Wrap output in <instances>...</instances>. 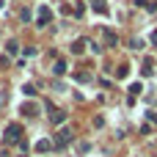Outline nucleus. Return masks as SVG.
<instances>
[{
    "label": "nucleus",
    "mask_w": 157,
    "mask_h": 157,
    "mask_svg": "<svg viewBox=\"0 0 157 157\" xmlns=\"http://www.w3.org/2000/svg\"><path fill=\"white\" fill-rule=\"evenodd\" d=\"M22 91H25V94H28V97H33V94H36V88H33V86H30V83H28V86H25V88H22Z\"/></svg>",
    "instance_id": "4468645a"
},
{
    "label": "nucleus",
    "mask_w": 157,
    "mask_h": 157,
    "mask_svg": "<svg viewBox=\"0 0 157 157\" xmlns=\"http://www.w3.org/2000/svg\"><path fill=\"white\" fill-rule=\"evenodd\" d=\"M91 8H94V11H97V14H108V11H110V8H108V3H105V0H91Z\"/></svg>",
    "instance_id": "423d86ee"
},
{
    "label": "nucleus",
    "mask_w": 157,
    "mask_h": 157,
    "mask_svg": "<svg viewBox=\"0 0 157 157\" xmlns=\"http://www.w3.org/2000/svg\"><path fill=\"white\" fill-rule=\"evenodd\" d=\"M149 121H152V124H157V113H149Z\"/></svg>",
    "instance_id": "2eb2a0df"
},
{
    "label": "nucleus",
    "mask_w": 157,
    "mask_h": 157,
    "mask_svg": "<svg viewBox=\"0 0 157 157\" xmlns=\"http://www.w3.org/2000/svg\"><path fill=\"white\" fill-rule=\"evenodd\" d=\"M75 80H80V83H88V80H91V75H88V72H80V75H75Z\"/></svg>",
    "instance_id": "f8f14e48"
},
{
    "label": "nucleus",
    "mask_w": 157,
    "mask_h": 157,
    "mask_svg": "<svg viewBox=\"0 0 157 157\" xmlns=\"http://www.w3.org/2000/svg\"><path fill=\"white\" fill-rule=\"evenodd\" d=\"M52 72H55V75H63V72H66V61H61V58H58V61H55V66H52Z\"/></svg>",
    "instance_id": "6e6552de"
},
{
    "label": "nucleus",
    "mask_w": 157,
    "mask_h": 157,
    "mask_svg": "<svg viewBox=\"0 0 157 157\" xmlns=\"http://www.w3.org/2000/svg\"><path fill=\"white\" fill-rule=\"evenodd\" d=\"M127 75H130V66H127V63H121V66L116 69V77H121V80H124Z\"/></svg>",
    "instance_id": "1a4fd4ad"
},
{
    "label": "nucleus",
    "mask_w": 157,
    "mask_h": 157,
    "mask_svg": "<svg viewBox=\"0 0 157 157\" xmlns=\"http://www.w3.org/2000/svg\"><path fill=\"white\" fill-rule=\"evenodd\" d=\"M50 146H52L50 141H39V144H36V152H50Z\"/></svg>",
    "instance_id": "9b49d317"
},
{
    "label": "nucleus",
    "mask_w": 157,
    "mask_h": 157,
    "mask_svg": "<svg viewBox=\"0 0 157 157\" xmlns=\"http://www.w3.org/2000/svg\"><path fill=\"white\" fill-rule=\"evenodd\" d=\"M69 141H72V132H69V130H61L58 138H55V146H66Z\"/></svg>",
    "instance_id": "39448f33"
},
{
    "label": "nucleus",
    "mask_w": 157,
    "mask_h": 157,
    "mask_svg": "<svg viewBox=\"0 0 157 157\" xmlns=\"http://www.w3.org/2000/svg\"><path fill=\"white\" fill-rule=\"evenodd\" d=\"M6 50H8L11 55H14V52H17V41H8V44H6Z\"/></svg>",
    "instance_id": "ddd939ff"
},
{
    "label": "nucleus",
    "mask_w": 157,
    "mask_h": 157,
    "mask_svg": "<svg viewBox=\"0 0 157 157\" xmlns=\"http://www.w3.org/2000/svg\"><path fill=\"white\" fill-rule=\"evenodd\" d=\"M22 113H25V116H36L39 108H36V105H22Z\"/></svg>",
    "instance_id": "9d476101"
},
{
    "label": "nucleus",
    "mask_w": 157,
    "mask_h": 157,
    "mask_svg": "<svg viewBox=\"0 0 157 157\" xmlns=\"http://www.w3.org/2000/svg\"><path fill=\"white\" fill-rule=\"evenodd\" d=\"M141 72L149 77V75L155 72V58H144V66H141Z\"/></svg>",
    "instance_id": "0eeeda50"
},
{
    "label": "nucleus",
    "mask_w": 157,
    "mask_h": 157,
    "mask_svg": "<svg viewBox=\"0 0 157 157\" xmlns=\"http://www.w3.org/2000/svg\"><path fill=\"white\" fill-rule=\"evenodd\" d=\"M50 19H52V11H50L47 6H41V8H39V17H36V25L44 28V25H50Z\"/></svg>",
    "instance_id": "f03ea898"
},
{
    "label": "nucleus",
    "mask_w": 157,
    "mask_h": 157,
    "mask_svg": "<svg viewBox=\"0 0 157 157\" xmlns=\"http://www.w3.org/2000/svg\"><path fill=\"white\" fill-rule=\"evenodd\" d=\"M22 138V127L19 124H8L6 127V144H17Z\"/></svg>",
    "instance_id": "f257e3e1"
},
{
    "label": "nucleus",
    "mask_w": 157,
    "mask_h": 157,
    "mask_svg": "<svg viewBox=\"0 0 157 157\" xmlns=\"http://www.w3.org/2000/svg\"><path fill=\"white\" fill-rule=\"evenodd\" d=\"M50 119H52V124H63V121H66V113H63V110L50 108Z\"/></svg>",
    "instance_id": "20e7f679"
},
{
    "label": "nucleus",
    "mask_w": 157,
    "mask_h": 157,
    "mask_svg": "<svg viewBox=\"0 0 157 157\" xmlns=\"http://www.w3.org/2000/svg\"><path fill=\"white\" fill-rule=\"evenodd\" d=\"M152 41H155V44H157V33H155V36H152Z\"/></svg>",
    "instance_id": "dca6fc26"
},
{
    "label": "nucleus",
    "mask_w": 157,
    "mask_h": 157,
    "mask_svg": "<svg viewBox=\"0 0 157 157\" xmlns=\"http://www.w3.org/2000/svg\"><path fill=\"white\" fill-rule=\"evenodd\" d=\"M86 47H88V39H77V41L72 44V52H75V55H83Z\"/></svg>",
    "instance_id": "7ed1b4c3"
}]
</instances>
